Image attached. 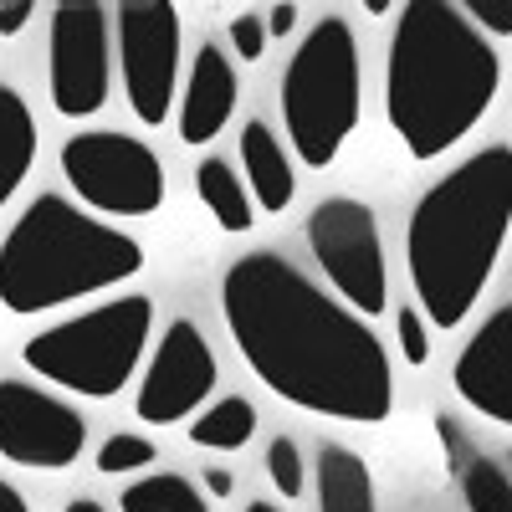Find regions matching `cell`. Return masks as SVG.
<instances>
[{
	"label": "cell",
	"instance_id": "obj_11",
	"mask_svg": "<svg viewBox=\"0 0 512 512\" xmlns=\"http://www.w3.org/2000/svg\"><path fill=\"white\" fill-rule=\"evenodd\" d=\"M88 446V420L26 379H0V456L31 472H62Z\"/></svg>",
	"mask_w": 512,
	"mask_h": 512
},
{
	"label": "cell",
	"instance_id": "obj_35",
	"mask_svg": "<svg viewBox=\"0 0 512 512\" xmlns=\"http://www.w3.org/2000/svg\"><path fill=\"white\" fill-rule=\"evenodd\" d=\"M507 461H512V456H507Z\"/></svg>",
	"mask_w": 512,
	"mask_h": 512
},
{
	"label": "cell",
	"instance_id": "obj_17",
	"mask_svg": "<svg viewBox=\"0 0 512 512\" xmlns=\"http://www.w3.org/2000/svg\"><path fill=\"white\" fill-rule=\"evenodd\" d=\"M31 164H36V118L11 82H0V210L26 185Z\"/></svg>",
	"mask_w": 512,
	"mask_h": 512
},
{
	"label": "cell",
	"instance_id": "obj_13",
	"mask_svg": "<svg viewBox=\"0 0 512 512\" xmlns=\"http://www.w3.org/2000/svg\"><path fill=\"white\" fill-rule=\"evenodd\" d=\"M451 390L466 410L512 431V308L482 318L451 364Z\"/></svg>",
	"mask_w": 512,
	"mask_h": 512
},
{
	"label": "cell",
	"instance_id": "obj_2",
	"mask_svg": "<svg viewBox=\"0 0 512 512\" xmlns=\"http://www.w3.org/2000/svg\"><path fill=\"white\" fill-rule=\"evenodd\" d=\"M502 82L492 41L446 0H410L384 52V118L410 159H441L487 118Z\"/></svg>",
	"mask_w": 512,
	"mask_h": 512
},
{
	"label": "cell",
	"instance_id": "obj_19",
	"mask_svg": "<svg viewBox=\"0 0 512 512\" xmlns=\"http://www.w3.org/2000/svg\"><path fill=\"white\" fill-rule=\"evenodd\" d=\"M251 436H256V405L246 395H226L190 420V441L200 451H241Z\"/></svg>",
	"mask_w": 512,
	"mask_h": 512
},
{
	"label": "cell",
	"instance_id": "obj_16",
	"mask_svg": "<svg viewBox=\"0 0 512 512\" xmlns=\"http://www.w3.org/2000/svg\"><path fill=\"white\" fill-rule=\"evenodd\" d=\"M318 512H379L369 461L349 446H318Z\"/></svg>",
	"mask_w": 512,
	"mask_h": 512
},
{
	"label": "cell",
	"instance_id": "obj_18",
	"mask_svg": "<svg viewBox=\"0 0 512 512\" xmlns=\"http://www.w3.org/2000/svg\"><path fill=\"white\" fill-rule=\"evenodd\" d=\"M195 195H200V205L216 216V226L226 231V236H241V231H251L256 226V216H251V190L236 180V169L226 164V159H200V169H195Z\"/></svg>",
	"mask_w": 512,
	"mask_h": 512
},
{
	"label": "cell",
	"instance_id": "obj_14",
	"mask_svg": "<svg viewBox=\"0 0 512 512\" xmlns=\"http://www.w3.org/2000/svg\"><path fill=\"white\" fill-rule=\"evenodd\" d=\"M236 98H241V82H236L231 57L216 47V41H200V52L190 62V77L180 88V139L190 149L210 144L231 123Z\"/></svg>",
	"mask_w": 512,
	"mask_h": 512
},
{
	"label": "cell",
	"instance_id": "obj_15",
	"mask_svg": "<svg viewBox=\"0 0 512 512\" xmlns=\"http://www.w3.org/2000/svg\"><path fill=\"white\" fill-rule=\"evenodd\" d=\"M241 169H246V190L251 200L262 210H287L292 195H297V175H292V159L282 149V139L272 134V128L262 118H251L241 128Z\"/></svg>",
	"mask_w": 512,
	"mask_h": 512
},
{
	"label": "cell",
	"instance_id": "obj_5",
	"mask_svg": "<svg viewBox=\"0 0 512 512\" xmlns=\"http://www.w3.org/2000/svg\"><path fill=\"white\" fill-rule=\"evenodd\" d=\"M149 333H154V303L144 292H123L88 313H72L52 328L31 333L21 349V364L67 395L113 400L139 374Z\"/></svg>",
	"mask_w": 512,
	"mask_h": 512
},
{
	"label": "cell",
	"instance_id": "obj_6",
	"mask_svg": "<svg viewBox=\"0 0 512 512\" xmlns=\"http://www.w3.org/2000/svg\"><path fill=\"white\" fill-rule=\"evenodd\" d=\"M359 47L344 16H323L282 72V128L308 169H328L359 123Z\"/></svg>",
	"mask_w": 512,
	"mask_h": 512
},
{
	"label": "cell",
	"instance_id": "obj_28",
	"mask_svg": "<svg viewBox=\"0 0 512 512\" xmlns=\"http://www.w3.org/2000/svg\"><path fill=\"white\" fill-rule=\"evenodd\" d=\"M31 0H0V36H16V31H26V21H31Z\"/></svg>",
	"mask_w": 512,
	"mask_h": 512
},
{
	"label": "cell",
	"instance_id": "obj_1",
	"mask_svg": "<svg viewBox=\"0 0 512 512\" xmlns=\"http://www.w3.org/2000/svg\"><path fill=\"white\" fill-rule=\"evenodd\" d=\"M221 313L267 390L308 415L379 425L395 374L379 333L277 251H246L221 277Z\"/></svg>",
	"mask_w": 512,
	"mask_h": 512
},
{
	"label": "cell",
	"instance_id": "obj_30",
	"mask_svg": "<svg viewBox=\"0 0 512 512\" xmlns=\"http://www.w3.org/2000/svg\"><path fill=\"white\" fill-rule=\"evenodd\" d=\"M205 492L210 497H231L236 492V477L226 472V466H210V472H205Z\"/></svg>",
	"mask_w": 512,
	"mask_h": 512
},
{
	"label": "cell",
	"instance_id": "obj_20",
	"mask_svg": "<svg viewBox=\"0 0 512 512\" xmlns=\"http://www.w3.org/2000/svg\"><path fill=\"white\" fill-rule=\"evenodd\" d=\"M118 507L123 512H210V502L180 472H149L139 482H128L123 497H118Z\"/></svg>",
	"mask_w": 512,
	"mask_h": 512
},
{
	"label": "cell",
	"instance_id": "obj_10",
	"mask_svg": "<svg viewBox=\"0 0 512 512\" xmlns=\"http://www.w3.org/2000/svg\"><path fill=\"white\" fill-rule=\"evenodd\" d=\"M113 21L98 0H62L47 26V88L62 118H93L113 93Z\"/></svg>",
	"mask_w": 512,
	"mask_h": 512
},
{
	"label": "cell",
	"instance_id": "obj_33",
	"mask_svg": "<svg viewBox=\"0 0 512 512\" xmlns=\"http://www.w3.org/2000/svg\"><path fill=\"white\" fill-rule=\"evenodd\" d=\"M364 11H369V16H390L395 6H390V0H364Z\"/></svg>",
	"mask_w": 512,
	"mask_h": 512
},
{
	"label": "cell",
	"instance_id": "obj_8",
	"mask_svg": "<svg viewBox=\"0 0 512 512\" xmlns=\"http://www.w3.org/2000/svg\"><path fill=\"white\" fill-rule=\"evenodd\" d=\"M308 246L318 256L328 287L344 297V308H354L359 318L384 313V303H390V272H384L379 221L364 200H349V195L318 200L308 216Z\"/></svg>",
	"mask_w": 512,
	"mask_h": 512
},
{
	"label": "cell",
	"instance_id": "obj_31",
	"mask_svg": "<svg viewBox=\"0 0 512 512\" xmlns=\"http://www.w3.org/2000/svg\"><path fill=\"white\" fill-rule=\"evenodd\" d=\"M0 512H31V502L21 497L16 482H0Z\"/></svg>",
	"mask_w": 512,
	"mask_h": 512
},
{
	"label": "cell",
	"instance_id": "obj_4",
	"mask_svg": "<svg viewBox=\"0 0 512 512\" xmlns=\"http://www.w3.org/2000/svg\"><path fill=\"white\" fill-rule=\"evenodd\" d=\"M144 272V246L67 195H36L0 241V308L36 318Z\"/></svg>",
	"mask_w": 512,
	"mask_h": 512
},
{
	"label": "cell",
	"instance_id": "obj_32",
	"mask_svg": "<svg viewBox=\"0 0 512 512\" xmlns=\"http://www.w3.org/2000/svg\"><path fill=\"white\" fill-rule=\"evenodd\" d=\"M67 512H108V507H103V502H93V497H72V502H67Z\"/></svg>",
	"mask_w": 512,
	"mask_h": 512
},
{
	"label": "cell",
	"instance_id": "obj_22",
	"mask_svg": "<svg viewBox=\"0 0 512 512\" xmlns=\"http://www.w3.org/2000/svg\"><path fill=\"white\" fill-rule=\"evenodd\" d=\"M159 461V446L149 441V436H128V431H118V436H108L103 446H98V472L103 477H128V472H144V466H154Z\"/></svg>",
	"mask_w": 512,
	"mask_h": 512
},
{
	"label": "cell",
	"instance_id": "obj_27",
	"mask_svg": "<svg viewBox=\"0 0 512 512\" xmlns=\"http://www.w3.org/2000/svg\"><path fill=\"white\" fill-rule=\"evenodd\" d=\"M436 436H441L446 466H451V472L461 477V472H466V461H472V456H466V441H461V431H456V420H451V415H436Z\"/></svg>",
	"mask_w": 512,
	"mask_h": 512
},
{
	"label": "cell",
	"instance_id": "obj_24",
	"mask_svg": "<svg viewBox=\"0 0 512 512\" xmlns=\"http://www.w3.org/2000/svg\"><path fill=\"white\" fill-rule=\"evenodd\" d=\"M395 338H400V359L405 364H431V323H425L420 308H400L395 318Z\"/></svg>",
	"mask_w": 512,
	"mask_h": 512
},
{
	"label": "cell",
	"instance_id": "obj_34",
	"mask_svg": "<svg viewBox=\"0 0 512 512\" xmlns=\"http://www.w3.org/2000/svg\"><path fill=\"white\" fill-rule=\"evenodd\" d=\"M246 512H282L277 502H246Z\"/></svg>",
	"mask_w": 512,
	"mask_h": 512
},
{
	"label": "cell",
	"instance_id": "obj_26",
	"mask_svg": "<svg viewBox=\"0 0 512 512\" xmlns=\"http://www.w3.org/2000/svg\"><path fill=\"white\" fill-rule=\"evenodd\" d=\"M466 21L477 31H492V36H512V0H472V6H461Z\"/></svg>",
	"mask_w": 512,
	"mask_h": 512
},
{
	"label": "cell",
	"instance_id": "obj_25",
	"mask_svg": "<svg viewBox=\"0 0 512 512\" xmlns=\"http://www.w3.org/2000/svg\"><path fill=\"white\" fill-rule=\"evenodd\" d=\"M231 47L241 62H262L267 57V21L262 16H236L231 21Z\"/></svg>",
	"mask_w": 512,
	"mask_h": 512
},
{
	"label": "cell",
	"instance_id": "obj_12",
	"mask_svg": "<svg viewBox=\"0 0 512 512\" xmlns=\"http://www.w3.org/2000/svg\"><path fill=\"white\" fill-rule=\"evenodd\" d=\"M210 390H216V354H210L205 333L190 318H175L139 374V395H134V415L144 425H175L190 420Z\"/></svg>",
	"mask_w": 512,
	"mask_h": 512
},
{
	"label": "cell",
	"instance_id": "obj_3",
	"mask_svg": "<svg viewBox=\"0 0 512 512\" xmlns=\"http://www.w3.org/2000/svg\"><path fill=\"white\" fill-rule=\"evenodd\" d=\"M512 231V149L466 154L410 210L405 267L425 323L461 328L482 303Z\"/></svg>",
	"mask_w": 512,
	"mask_h": 512
},
{
	"label": "cell",
	"instance_id": "obj_7",
	"mask_svg": "<svg viewBox=\"0 0 512 512\" xmlns=\"http://www.w3.org/2000/svg\"><path fill=\"white\" fill-rule=\"evenodd\" d=\"M62 175L98 216H154L164 205V159L139 134L82 128L62 144Z\"/></svg>",
	"mask_w": 512,
	"mask_h": 512
},
{
	"label": "cell",
	"instance_id": "obj_29",
	"mask_svg": "<svg viewBox=\"0 0 512 512\" xmlns=\"http://www.w3.org/2000/svg\"><path fill=\"white\" fill-rule=\"evenodd\" d=\"M292 26H297V6H272V16H267V36H292Z\"/></svg>",
	"mask_w": 512,
	"mask_h": 512
},
{
	"label": "cell",
	"instance_id": "obj_21",
	"mask_svg": "<svg viewBox=\"0 0 512 512\" xmlns=\"http://www.w3.org/2000/svg\"><path fill=\"white\" fill-rule=\"evenodd\" d=\"M461 497H466V512H512V482L497 461L487 456H472L461 472Z\"/></svg>",
	"mask_w": 512,
	"mask_h": 512
},
{
	"label": "cell",
	"instance_id": "obj_9",
	"mask_svg": "<svg viewBox=\"0 0 512 512\" xmlns=\"http://www.w3.org/2000/svg\"><path fill=\"white\" fill-rule=\"evenodd\" d=\"M123 98L144 128H159L180 103V11L164 0H128L113 11Z\"/></svg>",
	"mask_w": 512,
	"mask_h": 512
},
{
	"label": "cell",
	"instance_id": "obj_23",
	"mask_svg": "<svg viewBox=\"0 0 512 512\" xmlns=\"http://www.w3.org/2000/svg\"><path fill=\"white\" fill-rule=\"evenodd\" d=\"M267 477H272V487L282 492V497H303V451H297V441L292 436H277L272 446H267Z\"/></svg>",
	"mask_w": 512,
	"mask_h": 512
}]
</instances>
